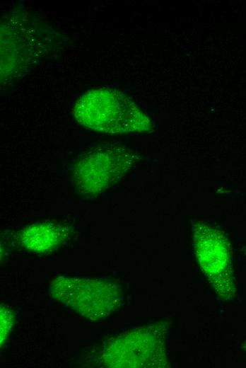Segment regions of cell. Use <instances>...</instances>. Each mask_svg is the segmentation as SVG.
<instances>
[{
    "instance_id": "obj_5",
    "label": "cell",
    "mask_w": 246,
    "mask_h": 368,
    "mask_svg": "<svg viewBox=\"0 0 246 368\" xmlns=\"http://www.w3.org/2000/svg\"><path fill=\"white\" fill-rule=\"evenodd\" d=\"M164 330H139L113 343L112 355L116 367H147L153 361H165Z\"/></svg>"
},
{
    "instance_id": "obj_2",
    "label": "cell",
    "mask_w": 246,
    "mask_h": 368,
    "mask_svg": "<svg viewBox=\"0 0 246 368\" xmlns=\"http://www.w3.org/2000/svg\"><path fill=\"white\" fill-rule=\"evenodd\" d=\"M193 246L201 271L223 300H232L236 289L232 253L228 238L204 223L193 224Z\"/></svg>"
},
{
    "instance_id": "obj_1",
    "label": "cell",
    "mask_w": 246,
    "mask_h": 368,
    "mask_svg": "<svg viewBox=\"0 0 246 368\" xmlns=\"http://www.w3.org/2000/svg\"><path fill=\"white\" fill-rule=\"evenodd\" d=\"M74 115L87 128L107 134L148 131L152 122L122 92L110 88L90 90L75 103Z\"/></svg>"
},
{
    "instance_id": "obj_3",
    "label": "cell",
    "mask_w": 246,
    "mask_h": 368,
    "mask_svg": "<svg viewBox=\"0 0 246 368\" xmlns=\"http://www.w3.org/2000/svg\"><path fill=\"white\" fill-rule=\"evenodd\" d=\"M50 291L54 298L93 320L109 315L122 299L118 287L104 281L58 278Z\"/></svg>"
},
{
    "instance_id": "obj_4",
    "label": "cell",
    "mask_w": 246,
    "mask_h": 368,
    "mask_svg": "<svg viewBox=\"0 0 246 368\" xmlns=\"http://www.w3.org/2000/svg\"><path fill=\"white\" fill-rule=\"evenodd\" d=\"M135 157L130 151L121 149L97 150L76 166V185L88 193L104 190L131 168Z\"/></svg>"
},
{
    "instance_id": "obj_6",
    "label": "cell",
    "mask_w": 246,
    "mask_h": 368,
    "mask_svg": "<svg viewBox=\"0 0 246 368\" xmlns=\"http://www.w3.org/2000/svg\"><path fill=\"white\" fill-rule=\"evenodd\" d=\"M64 229L53 224L30 226L21 234V242L26 248L38 252L48 251L57 246L64 237Z\"/></svg>"
},
{
    "instance_id": "obj_7",
    "label": "cell",
    "mask_w": 246,
    "mask_h": 368,
    "mask_svg": "<svg viewBox=\"0 0 246 368\" xmlns=\"http://www.w3.org/2000/svg\"><path fill=\"white\" fill-rule=\"evenodd\" d=\"M10 314L8 311H6V314L5 311L4 314L1 313V338L4 339L6 335V332L9 330V327L11 326V319L10 318Z\"/></svg>"
},
{
    "instance_id": "obj_8",
    "label": "cell",
    "mask_w": 246,
    "mask_h": 368,
    "mask_svg": "<svg viewBox=\"0 0 246 368\" xmlns=\"http://www.w3.org/2000/svg\"><path fill=\"white\" fill-rule=\"evenodd\" d=\"M245 349L246 350V343H245Z\"/></svg>"
}]
</instances>
